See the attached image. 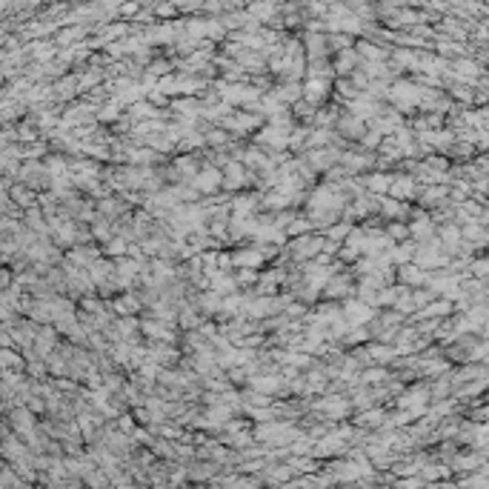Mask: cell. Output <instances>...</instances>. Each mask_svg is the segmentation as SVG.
<instances>
[{
	"instance_id": "cell-1",
	"label": "cell",
	"mask_w": 489,
	"mask_h": 489,
	"mask_svg": "<svg viewBox=\"0 0 489 489\" xmlns=\"http://www.w3.org/2000/svg\"><path fill=\"white\" fill-rule=\"evenodd\" d=\"M252 15H255V18H269V15H272V6H269V3H255V6H252Z\"/></svg>"
},
{
	"instance_id": "cell-2",
	"label": "cell",
	"mask_w": 489,
	"mask_h": 489,
	"mask_svg": "<svg viewBox=\"0 0 489 489\" xmlns=\"http://www.w3.org/2000/svg\"><path fill=\"white\" fill-rule=\"evenodd\" d=\"M135 12H137V6H135V3H126V6L120 9V15H126V18H132Z\"/></svg>"
}]
</instances>
